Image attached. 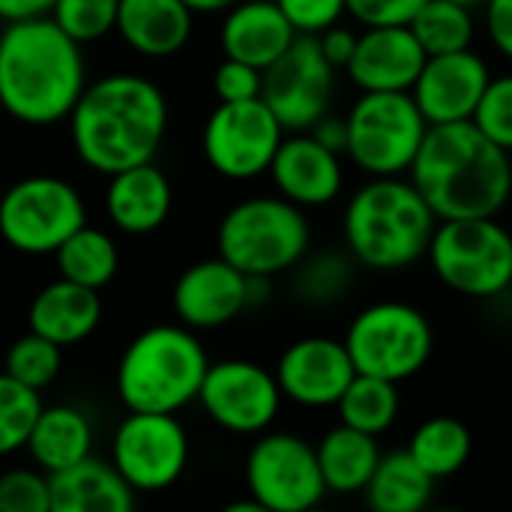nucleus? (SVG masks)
<instances>
[{"mask_svg":"<svg viewBox=\"0 0 512 512\" xmlns=\"http://www.w3.org/2000/svg\"><path fill=\"white\" fill-rule=\"evenodd\" d=\"M66 120L78 159L111 177L153 162L168 129V102L150 78L114 72L87 84Z\"/></svg>","mask_w":512,"mask_h":512,"instance_id":"obj_1","label":"nucleus"},{"mask_svg":"<svg viewBox=\"0 0 512 512\" xmlns=\"http://www.w3.org/2000/svg\"><path fill=\"white\" fill-rule=\"evenodd\" d=\"M438 222L498 216L512 198V153L486 138L474 120L438 123L408 168Z\"/></svg>","mask_w":512,"mask_h":512,"instance_id":"obj_2","label":"nucleus"},{"mask_svg":"<svg viewBox=\"0 0 512 512\" xmlns=\"http://www.w3.org/2000/svg\"><path fill=\"white\" fill-rule=\"evenodd\" d=\"M87 69L81 45L51 15L6 21L0 30V108L27 126H51L69 117Z\"/></svg>","mask_w":512,"mask_h":512,"instance_id":"obj_3","label":"nucleus"},{"mask_svg":"<svg viewBox=\"0 0 512 512\" xmlns=\"http://www.w3.org/2000/svg\"><path fill=\"white\" fill-rule=\"evenodd\" d=\"M438 216L405 177H369L345 204L348 255L375 273H399L426 258Z\"/></svg>","mask_w":512,"mask_h":512,"instance_id":"obj_4","label":"nucleus"},{"mask_svg":"<svg viewBox=\"0 0 512 512\" xmlns=\"http://www.w3.org/2000/svg\"><path fill=\"white\" fill-rule=\"evenodd\" d=\"M207 351L186 324H156L138 333L117 363V396L129 411L177 414L198 402Z\"/></svg>","mask_w":512,"mask_h":512,"instance_id":"obj_5","label":"nucleus"},{"mask_svg":"<svg viewBox=\"0 0 512 512\" xmlns=\"http://www.w3.org/2000/svg\"><path fill=\"white\" fill-rule=\"evenodd\" d=\"M312 246L306 210L282 195H255L234 204L216 231L219 258L246 276L273 279L294 270Z\"/></svg>","mask_w":512,"mask_h":512,"instance_id":"obj_6","label":"nucleus"},{"mask_svg":"<svg viewBox=\"0 0 512 512\" xmlns=\"http://www.w3.org/2000/svg\"><path fill=\"white\" fill-rule=\"evenodd\" d=\"M426 261L438 282L471 300H492L512 288V231L498 216L438 222Z\"/></svg>","mask_w":512,"mask_h":512,"instance_id":"obj_7","label":"nucleus"},{"mask_svg":"<svg viewBox=\"0 0 512 512\" xmlns=\"http://www.w3.org/2000/svg\"><path fill=\"white\" fill-rule=\"evenodd\" d=\"M342 342L360 375L402 384L420 375L432 360L435 330L429 315L414 303L378 300L354 315Z\"/></svg>","mask_w":512,"mask_h":512,"instance_id":"obj_8","label":"nucleus"},{"mask_svg":"<svg viewBox=\"0 0 512 512\" xmlns=\"http://www.w3.org/2000/svg\"><path fill=\"white\" fill-rule=\"evenodd\" d=\"M345 123V156L369 177H405L429 129L408 90H363Z\"/></svg>","mask_w":512,"mask_h":512,"instance_id":"obj_9","label":"nucleus"},{"mask_svg":"<svg viewBox=\"0 0 512 512\" xmlns=\"http://www.w3.org/2000/svg\"><path fill=\"white\" fill-rule=\"evenodd\" d=\"M81 225H87L84 201L63 177L33 174L0 198V237L21 255H54Z\"/></svg>","mask_w":512,"mask_h":512,"instance_id":"obj_10","label":"nucleus"},{"mask_svg":"<svg viewBox=\"0 0 512 512\" xmlns=\"http://www.w3.org/2000/svg\"><path fill=\"white\" fill-rule=\"evenodd\" d=\"M246 489L264 512H306L327 495L315 447L294 432H261L246 459Z\"/></svg>","mask_w":512,"mask_h":512,"instance_id":"obj_11","label":"nucleus"},{"mask_svg":"<svg viewBox=\"0 0 512 512\" xmlns=\"http://www.w3.org/2000/svg\"><path fill=\"white\" fill-rule=\"evenodd\" d=\"M282 138L285 126L258 96L246 102H219L204 123L201 150L216 174L228 180H255L267 174Z\"/></svg>","mask_w":512,"mask_h":512,"instance_id":"obj_12","label":"nucleus"},{"mask_svg":"<svg viewBox=\"0 0 512 512\" xmlns=\"http://www.w3.org/2000/svg\"><path fill=\"white\" fill-rule=\"evenodd\" d=\"M111 465L135 495L165 492L189 465V435L174 414L129 411L114 432Z\"/></svg>","mask_w":512,"mask_h":512,"instance_id":"obj_13","label":"nucleus"},{"mask_svg":"<svg viewBox=\"0 0 512 512\" xmlns=\"http://www.w3.org/2000/svg\"><path fill=\"white\" fill-rule=\"evenodd\" d=\"M336 96V66L324 57L318 36L300 33L291 48L264 69L261 99L279 117L285 132H309L330 114Z\"/></svg>","mask_w":512,"mask_h":512,"instance_id":"obj_14","label":"nucleus"},{"mask_svg":"<svg viewBox=\"0 0 512 512\" xmlns=\"http://www.w3.org/2000/svg\"><path fill=\"white\" fill-rule=\"evenodd\" d=\"M198 402L219 429L261 435L282 411V390L270 369L252 360H222L207 366Z\"/></svg>","mask_w":512,"mask_h":512,"instance_id":"obj_15","label":"nucleus"},{"mask_svg":"<svg viewBox=\"0 0 512 512\" xmlns=\"http://www.w3.org/2000/svg\"><path fill=\"white\" fill-rule=\"evenodd\" d=\"M489 81V60L474 48H462L450 54H429L408 93L429 126L459 123L474 117Z\"/></svg>","mask_w":512,"mask_h":512,"instance_id":"obj_16","label":"nucleus"},{"mask_svg":"<svg viewBox=\"0 0 512 512\" xmlns=\"http://www.w3.org/2000/svg\"><path fill=\"white\" fill-rule=\"evenodd\" d=\"M273 375L282 399L300 408H336L357 369L345 342L330 336H306L282 351Z\"/></svg>","mask_w":512,"mask_h":512,"instance_id":"obj_17","label":"nucleus"},{"mask_svg":"<svg viewBox=\"0 0 512 512\" xmlns=\"http://www.w3.org/2000/svg\"><path fill=\"white\" fill-rule=\"evenodd\" d=\"M267 174L276 192L303 210L327 207L345 189L342 156L327 150L312 132H288Z\"/></svg>","mask_w":512,"mask_h":512,"instance_id":"obj_18","label":"nucleus"},{"mask_svg":"<svg viewBox=\"0 0 512 512\" xmlns=\"http://www.w3.org/2000/svg\"><path fill=\"white\" fill-rule=\"evenodd\" d=\"M171 300L189 330H216L249 309V276L216 255L186 267Z\"/></svg>","mask_w":512,"mask_h":512,"instance_id":"obj_19","label":"nucleus"},{"mask_svg":"<svg viewBox=\"0 0 512 512\" xmlns=\"http://www.w3.org/2000/svg\"><path fill=\"white\" fill-rule=\"evenodd\" d=\"M426 51L408 24L390 27H363L357 36L354 57L348 60L345 72L351 84L363 90H411L423 63Z\"/></svg>","mask_w":512,"mask_h":512,"instance_id":"obj_20","label":"nucleus"},{"mask_svg":"<svg viewBox=\"0 0 512 512\" xmlns=\"http://www.w3.org/2000/svg\"><path fill=\"white\" fill-rule=\"evenodd\" d=\"M300 33L291 27L276 0H240L225 12L222 51L231 60H243L255 69L273 66Z\"/></svg>","mask_w":512,"mask_h":512,"instance_id":"obj_21","label":"nucleus"},{"mask_svg":"<svg viewBox=\"0 0 512 512\" xmlns=\"http://www.w3.org/2000/svg\"><path fill=\"white\" fill-rule=\"evenodd\" d=\"M171 183L153 162H141L111 174L105 189V213L126 234H153L171 213Z\"/></svg>","mask_w":512,"mask_h":512,"instance_id":"obj_22","label":"nucleus"},{"mask_svg":"<svg viewBox=\"0 0 512 512\" xmlns=\"http://www.w3.org/2000/svg\"><path fill=\"white\" fill-rule=\"evenodd\" d=\"M27 321L30 330L51 339L60 348L78 345L84 339H90L102 321V300L99 291L75 285L69 279H57L51 285H45L30 309H27Z\"/></svg>","mask_w":512,"mask_h":512,"instance_id":"obj_23","label":"nucleus"},{"mask_svg":"<svg viewBox=\"0 0 512 512\" xmlns=\"http://www.w3.org/2000/svg\"><path fill=\"white\" fill-rule=\"evenodd\" d=\"M51 512H129L135 489L111 462L87 456L72 468L48 474Z\"/></svg>","mask_w":512,"mask_h":512,"instance_id":"obj_24","label":"nucleus"},{"mask_svg":"<svg viewBox=\"0 0 512 512\" xmlns=\"http://www.w3.org/2000/svg\"><path fill=\"white\" fill-rule=\"evenodd\" d=\"M195 12L183 0H120L117 33L144 57H171L192 36Z\"/></svg>","mask_w":512,"mask_h":512,"instance_id":"obj_25","label":"nucleus"},{"mask_svg":"<svg viewBox=\"0 0 512 512\" xmlns=\"http://www.w3.org/2000/svg\"><path fill=\"white\" fill-rule=\"evenodd\" d=\"M93 423L75 405H42L30 438L27 453L33 465L45 474L72 468L75 462L93 456Z\"/></svg>","mask_w":512,"mask_h":512,"instance_id":"obj_26","label":"nucleus"},{"mask_svg":"<svg viewBox=\"0 0 512 512\" xmlns=\"http://www.w3.org/2000/svg\"><path fill=\"white\" fill-rule=\"evenodd\" d=\"M315 453H318L324 486L333 495H360L381 462L378 438L351 429L345 423L324 432L321 441L315 444Z\"/></svg>","mask_w":512,"mask_h":512,"instance_id":"obj_27","label":"nucleus"},{"mask_svg":"<svg viewBox=\"0 0 512 512\" xmlns=\"http://www.w3.org/2000/svg\"><path fill=\"white\" fill-rule=\"evenodd\" d=\"M435 477H429L408 450L381 453V462L363 489L366 504L375 512H420L432 504Z\"/></svg>","mask_w":512,"mask_h":512,"instance_id":"obj_28","label":"nucleus"},{"mask_svg":"<svg viewBox=\"0 0 512 512\" xmlns=\"http://www.w3.org/2000/svg\"><path fill=\"white\" fill-rule=\"evenodd\" d=\"M414 462L435 480H447L453 474H459L474 450V435L471 429L459 420V417H429L426 423H420L405 447Z\"/></svg>","mask_w":512,"mask_h":512,"instance_id":"obj_29","label":"nucleus"},{"mask_svg":"<svg viewBox=\"0 0 512 512\" xmlns=\"http://www.w3.org/2000/svg\"><path fill=\"white\" fill-rule=\"evenodd\" d=\"M336 411H339V423L381 438L399 420V411H402L399 384L357 372L348 390L342 393V399L336 402Z\"/></svg>","mask_w":512,"mask_h":512,"instance_id":"obj_30","label":"nucleus"},{"mask_svg":"<svg viewBox=\"0 0 512 512\" xmlns=\"http://www.w3.org/2000/svg\"><path fill=\"white\" fill-rule=\"evenodd\" d=\"M54 258H57V273L63 279L93 291L105 288L120 267L117 243L105 231L90 225H81L72 237H66L54 252Z\"/></svg>","mask_w":512,"mask_h":512,"instance_id":"obj_31","label":"nucleus"},{"mask_svg":"<svg viewBox=\"0 0 512 512\" xmlns=\"http://www.w3.org/2000/svg\"><path fill=\"white\" fill-rule=\"evenodd\" d=\"M408 27L414 30L426 54L462 51V48H471L477 39L474 9L453 3V0H426Z\"/></svg>","mask_w":512,"mask_h":512,"instance_id":"obj_32","label":"nucleus"},{"mask_svg":"<svg viewBox=\"0 0 512 512\" xmlns=\"http://www.w3.org/2000/svg\"><path fill=\"white\" fill-rule=\"evenodd\" d=\"M357 261L348 252H321L306 255L297 264V297L309 306H333L339 303L354 285Z\"/></svg>","mask_w":512,"mask_h":512,"instance_id":"obj_33","label":"nucleus"},{"mask_svg":"<svg viewBox=\"0 0 512 512\" xmlns=\"http://www.w3.org/2000/svg\"><path fill=\"white\" fill-rule=\"evenodd\" d=\"M63 348L54 345L51 339L39 336V333H27L21 339L12 342V348L6 351V363L3 372L12 375L15 381H21L30 390H45L57 381L60 366H63Z\"/></svg>","mask_w":512,"mask_h":512,"instance_id":"obj_34","label":"nucleus"},{"mask_svg":"<svg viewBox=\"0 0 512 512\" xmlns=\"http://www.w3.org/2000/svg\"><path fill=\"white\" fill-rule=\"evenodd\" d=\"M39 411H42L39 390H30L12 375L0 372V459L27 447Z\"/></svg>","mask_w":512,"mask_h":512,"instance_id":"obj_35","label":"nucleus"},{"mask_svg":"<svg viewBox=\"0 0 512 512\" xmlns=\"http://www.w3.org/2000/svg\"><path fill=\"white\" fill-rule=\"evenodd\" d=\"M117 6L120 0H54L48 15L69 39L87 45L114 33Z\"/></svg>","mask_w":512,"mask_h":512,"instance_id":"obj_36","label":"nucleus"},{"mask_svg":"<svg viewBox=\"0 0 512 512\" xmlns=\"http://www.w3.org/2000/svg\"><path fill=\"white\" fill-rule=\"evenodd\" d=\"M471 120L486 138L512 153V69L492 75Z\"/></svg>","mask_w":512,"mask_h":512,"instance_id":"obj_37","label":"nucleus"},{"mask_svg":"<svg viewBox=\"0 0 512 512\" xmlns=\"http://www.w3.org/2000/svg\"><path fill=\"white\" fill-rule=\"evenodd\" d=\"M0 512H51L48 474L30 468L0 471Z\"/></svg>","mask_w":512,"mask_h":512,"instance_id":"obj_38","label":"nucleus"},{"mask_svg":"<svg viewBox=\"0 0 512 512\" xmlns=\"http://www.w3.org/2000/svg\"><path fill=\"white\" fill-rule=\"evenodd\" d=\"M276 3L291 21V27L306 36H318L321 30L339 24L342 15H348L345 0H276Z\"/></svg>","mask_w":512,"mask_h":512,"instance_id":"obj_39","label":"nucleus"},{"mask_svg":"<svg viewBox=\"0 0 512 512\" xmlns=\"http://www.w3.org/2000/svg\"><path fill=\"white\" fill-rule=\"evenodd\" d=\"M261 84H264V72L243 63V60H231L225 57L216 72H213V93L219 102H246V99H258L261 96Z\"/></svg>","mask_w":512,"mask_h":512,"instance_id":"obj_40","label":"nucleus"},{"mask_svg":"<svg viewBox=\"0 0 512 512\" xmlns=\"http://www.w3.org/2000/svg\"><path fill=\"white\" fill-rule=\"evenodd\" d=\"M348 15L363 27H390L411 24L426 0H345Z\"/></svg>","mask_w":512,"mask_h":512,"instance_id":"obj_41","label":"nucleus"},{"mask_svg":"<svg viewBox=\"0 0 512 512\" xmlns=\"http://www.w3.org/2000/svg\"><path fill=\"white\" fill-rule=\"evenodd\" d=\"M480 12L492 48L512 63V0H486Z\"/></svg>","mask_w":512,"mask_h":512,"instance_id":"obj_42","label":"nucleus"},{"mask_svg":"<svg viewBox=\"0 0 512 512\" xmlns=\"http://www.w3.org/2000/svg\"><path fill=\"white\" fill-rule=\"evenodd\" d=\"M357 36H360V33H357L354 27H345V24L339 21V24H333V27H327V30L318 33V45H321L324 57H327L336 69H345L348 60L354 57Z\"/></svg>","mask_w":512,"mask_h":512,"instance_id":"obj_43","label":"nucleus"},{"mask_svg":"<svg viewBox=\"0 0 512 512\" xmlns=\"http://www.w3.org/2000/svg\"><path fill=\"white\" fill-rule=\"evenodd\" d=\"M327 150H333V153H339V156H345V150H348V123H345V117H333V114H324L312 129H309Z\"/></svg>","mask_w":512,"mask_h":512,"instance_id":"obj_44","label":"nucleus"},{"mask_svg":"<svg viewBox=\"0 0 512 512\" xmlns=\"http://www.w3.org/2000/svg\"><path fill=\"white\" fill-rule=\"evenodd\" d=\"M54 0H0V18L15 21V18H30V15H45Z\"/></svg>","mask_w":512,"mask_h":512,"instance_id":"obj_45","label":"nucleus"},{"mask_svg":"<svg viewBox=\"0 0 512 512\" xmlns=\"http://www.w3.org/2000/svg\"><path fill=\"white\" fill-rule=\"evenodd\" d=\"M195 15H213V12H228L240 0H183Z\"/></svg>","mask_w":512,"mask_h":512,"instance_id":"obj_46","label":"nucleus"},{"mask_svg":"<svg viewBox=\"0 0 512 512\" xmlns=\"http://www.w3.org/2000/svg\"><path fill=\"white\" fill-rule=\"evenodd\" d=\"M453 3H462V6H468V9H474V12H480V9L486 6V0H453Z\"/></svg>","mask_w":512,"mask_h":512,"instance_id":"obj_47","label":"nucleus"}]
</instances>
